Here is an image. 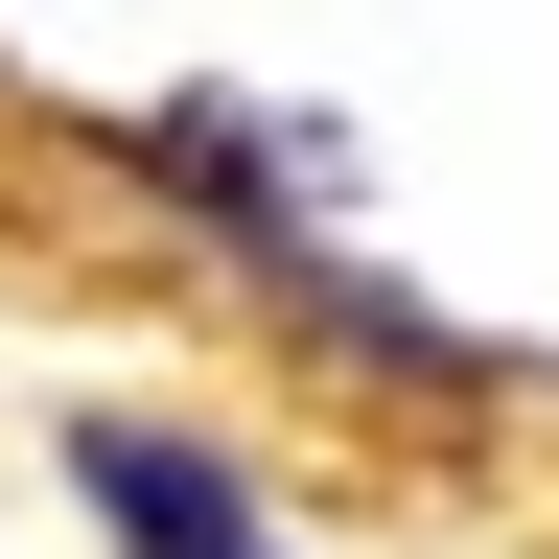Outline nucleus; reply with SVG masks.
<instances>
[{
    "mask_svg": "<svg viewBox=\"0 0 559 559\" xmlns=\"http://www.w3.org/2000/svg\"><path fill=\"white\" fill-rule=\"evenodd\" d=\"M70 489L140 536V559H257V489L210 466V443H140V419H70Z\"/></svg>",
    "mask_w": 559,
    "mask_h": 559,
    "instance_id": "nucleus-1",
    "label": "nucleus"
}]
</instances>
